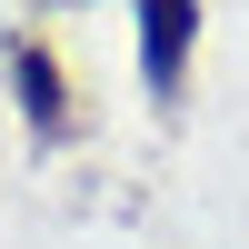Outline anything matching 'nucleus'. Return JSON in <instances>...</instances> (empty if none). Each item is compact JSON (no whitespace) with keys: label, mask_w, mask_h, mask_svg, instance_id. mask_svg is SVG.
<instances>
[{"label":"nucleus","mask_w":249,"mask_h":249,"mask_svg":"<svg viewBox=\"0 0 249 249\" xmlns=\"http://www.w3.org/2000/svg\"><path fill=\"white\" fill-rule=\"evenodd\" d=\"M190 40H199V0H140V80H150L160 100L190 70Z\"/></svg>","instance_id":"1"},{"label":"nucleus","mask_w":249,"mask_h":249,"mask_svg":"<svg viewBox=\"0 0 249 249\" xmlns=\"http://www.w3.org/2000/svg\"><path fill=\"white\" fill-rule=\"evenodd\" d=\"M20 90H30V120H40V130H60V120H70V100H60V70H50V50H20Z\"/></svg>","instance_id":"2"}]
</instances>
